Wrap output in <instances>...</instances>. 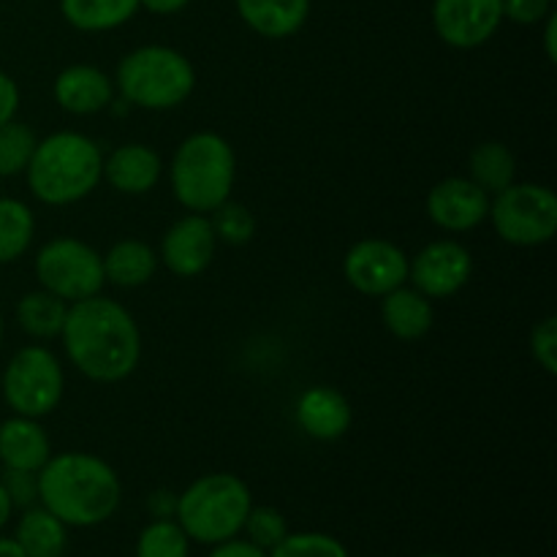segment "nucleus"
Wrapping results in <instances>:
<instances>
[{
    "label": "nucleus",
    "mask_w": 557,
    "mask_h": 557,
    "mask_svg": "<svg viewBox=\"0 0 557 557\" xmlns=\"http://www.w3.org/2000/svg\"><path fill=\"white\" fill-rule=\"evenodd\" d=\"M20 112V87L5 71H0V125L9 123Z\"/></svg>",
    "instance_id": "36"
},
{
    "label": "nucleus",
    "mask_w": 557,
    "mask_h": 557,
    "mask_svg": "<svg viewBox=\"0 0 557 557\" xmlns=\"http://www.w3.org/2000/svg\"><path fill=\"white\" fill-rule=\"evenodd\" d=\"M38 504L69 528H98L123 504L117 471L90 451L52 455L38 471Z\"/></svg>",
    "instance_id": "2"
},
{
    "label": "nucleus",
    "mask_w": 557,
    "mask_h": 557,
    "mask_svg": "<svg viewBox=\"0 0 557 557\" xmlns=\"http://www.w3.org/2000/svg\"><path fill=\"white\" fill-rule=\"evenodd\" d=\"M267 557H351L346 544L330 533L302 531L288 533L277 547H272Z\"/></svg>",
    "instance_id": "30"
},
{
    "label": "nucleus",
    "mask_w": 557,
    "mask_h": 557,
    "mask_svg": "<svg viewBox=\"0 0 557 557\" xmlns=\"http://www.w3.org/2000/svg\"><path fill=\"white\" fill-rule=\"evenodd\" d=\"M3 337H5V324H3V313H0V346H3Z\"/></svg>",
    "instance_id": "42"
},
{
    "label": "nucleus",
    "mask_w": 557,
    "mask_h": 557,
    "mask_svg": "<svg viewBox=\"0 0 557 557\" xmlns=\"http://www.w3.org/2000/svg\"><path fill=\"white\" fill-rule=\"evenodd\" d=\"M36 215L22 199L0 196V264H14L30 250Z\"/></svg>",
    "instance_id": "26"
},
{
    "label": "nucleus",
    "mask_w": 557,
    "mask_h": 557,
    "mask_svg": "<svg viewBox=\"0 0 557 557\" xmlns=\"http://www.w3.org/2000/svg\"><path fill=\"white\" fill-rule=\"evenodd\" d=\"M188 3L190 0H139V9L150 11V14L156 16H172L180 14Z\"/></svg>",
    "instance_id": "38"
},
{
    "label": "nucleus",
    "mask_w": 557,
    "mask_h": 557,
    "mask_svg": "<svg viewBox=\"0 0 557 557\" xmlns=\"http://www.w3.org/2000/svg\"><path fill=\"white\" fill-rule=\"evenodd\" d=\"M65 313H69V302L44 292V288L22 294V299L16 302V324L33 341H54V337H60Z\"/></svg>",
    "instance_id": "25"
},
{
    "label": "nucleus",
    "mask_w": 557,
    "mask_h": 557,
    "mask_svg": "<svg viewBox=\"0 0 557 557\" xmlns=\"http://www.w3.org/2000/svg\"><path fill=\"white\" fill-rule=\"evenodd\" d=\"M0 392H3V403L16 417H49L63 400V364L47 346L20 348L5 364Z\"/></svg>",
    "instance_id": "7"
},
{
    "label": "nucleus",
    "mask_w": 557,
    "mask_h": 557,
    "mask_svg": "<svg viewBox=\"0 0 557 557\" xmlns=\"http://www.w3.org/2000/svg\"><path fill=\"white\" fill-rule=\"evenodd\" d=\"M381 321L397 341H419L433 330V299L419 294L413 286H397L395 292L381 297Z\"/></svg>",
    "instance_id": "20"
},
{
    "label": "nucleus",
    "mask_w": 557,
    "mask_h": 557,
    "mask_svg": "<svg viewBox=\"0 0 557 557\" xmlns=\"http://www.w3.org/2000/svg\"><path fill=\"white\" fill-rule=\"evenodd\" d=\"M101 261L103 277L117 288L145 286L158 272V253L141 239H120L101 256Z\"/></svg>",
    "instance_id": "21"
},
{
    "label": "nucleus",
    "mask_w": 557,
    "mask_h": 557,
    "mask_svg": "<svg viewBox=\"0 0 557 557\" xmlns=\"http://www.w3.org/2000/svg\"><path fill=\"white\" fill-rule=\"evenodd\" d=\"M190 539L185 536L183 528L174 517L169 520H152L150 525L141 528L136 539L134 557H188Z\"/></svg>",
    "instance_id": "27"
},
{
    "label": "nucleus",
    "mask_w": 557,
    "mask_h": 557,
    "mask_svg": "<svg viewBox=\"0 0 557 557\" xmlns=\"http://www.w3.org/2000/svg\"><path fill=\"white\" fill-rule=\"evenodd\" d=\"M498 557H511V555H498Z\"/></svg>",
    "instance_id": "44"
},
{
    "label": "nucleus",
    "mask_w": 557,
    "mask_h": 557,
    "mask_svg": "<svg viewBox=\"0 0 557 557\" xmlns=\"http://www.w3.org/2000/svg\"><path fill=\"white\" fill-rule=\"evenodd\" d=\"M504 3V20L515 25H539L553 14L555 0H500Z\"/></svg>",
    "instance_id": "34"
},
{
    "label": "nucleus",
    "mask_w": 557,
    "mask_h": 557,
    "mask_svg": "<svg viewBox=\"0 0 557 557\" xmlns=\"http://www.w3.org/2000/svg\"><path fill=\"white\" fill-rule=\"evenodd\" d=\"M243 533L248 542H253L256 547L270 553V549L277 547L292 531H288L286 517H283L275 506H250L248 517H245Z\"/></svg>",
    "instance_id": "31"
},
{
    "label": "nucleus",
    "mask_w": 557,
    "mask_h": 557,
    "mask_svg": "<svg viewBox=\"0 0 557 557\" xmlns=\"http://www.w3.org/2000/svg\"><path fill=\"white\" fill-rule=\"evenodd\" d=\"M557 14H553L544 20V52H547V60L549 63H555L557 60Z\"/></svg>",
    "instance_id": "39"
},
{
    "label": "nucleus",
    "mask_w": 557,
    "mask_h": 557,
    "mask_svg": "<svg viewBox=\"0 0 557 557\" xmlns=\"http://www.w3.org/2000/svg\"><path fill=\"white\" fill-rule=\"evenodd\" d=\"M163 161L158 150L141 141L120 145L103 158V180L112 185L117 194L145 196L161 183Z\"/></svg>",
    "instance_id": "17"
},
{
    "label": "nucleus",
    "mask_w": 557,
    "mask_h": 557,
    "mask_svg": "<svg viewBox=\"0 0 557 557\" xmlns=\"http://www.w3.org/2000/svg\"><path fill=\"white\" fill-rule=\"evenodd\" d=\"M207 218H210L218 243H226V245H234V248H239V245H248L256 234L253 212H250L245 205H239V201L226 199Z\"/></svg>",
    "instance_id": "29"
},
{
    "label": "nucleus",
    "mask_w": 557,
    "mask_h": 557,
    "mask_svg": "<svg viewBox=\"0 0 557 557\" xmlns=\"http://www.w3.org/2000/svg\"><path fill=\"white\" fill-rule=\"evenodd\" d=\"M422 557H449V555H441V553H428V555H422Z\"/></svg>",
    "instance_id": "43"
},
{
    "label": "nucleus",
    "mask_w": 557,
    "mask_h": 557,
    "mask_svg": "<svg viewBox=\"0 0 557 557\" xmlns=\"http://www.w3.org/2000/svg\"><path fill=\"white\" fill-rule=\"evenodd\" d=\"M0 557H25L14 536H0Z\"/></svg>",
    "instance_id": "41"
},
{
    "label": "nucleus",
    "mask_w": 557,
    "mask_h": 557,
    "mask_svg": "<svg viewBox=\"0 0 557 557\" xmlns=\"http://www.w3.org/2000/svg\"><path fill=\"white\" fill-rule=\"evenodd\" d=\"M468 180H473L490 196L517 183V158L511 147L493 139L473 147L471 158H468Z\"/></svg>",
    "instance_id": "24"
},
{
    "label": "nucleus",
    "mask_w": 557,
    "mask_h": 557,
    "mask_svg": "<svg viewBox=\"0 0 557 557\" xmlns=\"http://www.w3.org/2000/svg\"><path fill=\"white\" fill-rule=\"evenodd\" d=\"M174 199L188 212L210 215L215 207L232 199L234 180H237V156L234 147L212 131H199L183 139L174 150L169 166Z\"/></svg>",
    "instance_id": "4"
},
{
    "label": "nucleus",
    "mask_w": 557,
    "mask_h": 557,
    "mask_svg": "<svg viewBox=\"0 0 557 557\" xmlns=\"http://www.w3.org/2000/svg\"><path fill=\"white\" fill-rule=\"evenodd\" d=\"M245 25L261 38H292L310 16V0H234Z\"/></svg>",
    "instance_id": "19"
},
{
    "label": "nucleus",
    "mask_w": 557,
    "mask_h": 557,
    "mask_svg": "<svg viewBox=\"0 0 557 557\" xmlns=\"http://www.w3.org/2000/svg\"><path fill=\"white\" fill-rule=\"evenodd\" d=\"M531 354L544 373H557V321L555 315L539 321L531 330Z\"/></svg>",
    "instance_id": "32"
},
{
    "label": "nucleus",
    "mask_w": 557,
    "mask_h": 557,
    "mask_svg": "<svg viewBox=\"0 0 557 557\" xmlns=\"http://www.w3.org/2000/svg\"><path fill=\"white\" fill-rule=\"evenodd\" d=\"M36 141L38 139L30 125L20 123L16 117L0 125V180L25 174L33 150H36Z\"/></svg>",
    "instance_id": "28"
},
{
    "label": "nucleus",
    "mask_w": 557,
    "mask_h": 557,
    "mask_svg": "<svg viewBox=\"0 0 557 557\" xmlns=\"http://www.w3.org/2000/svg\"><path fill=\"white\" fill-rule=\"evenodd\" d=\"M33 270L44 292L54 294L69 305L96 297L107 283L101 253L76 237H58L41 245Z\"/></svg>",
    "instance_id": "9"
},
{
    "label": "nucleus",
    "mask_w": 557,
    "mask_h": 557,
    "mask_svg": "<svg viewBox=\"0 0 557 557\" xmlns=\"http://www.w3.org/2000/svg\"><path fill=\"white\" fill-rule=\"evenodd\" d=\"M14 539L25 557H63L69 549V525H63L52 511L36 504L30 509H22Z\"/></svg>",
    "instance_id": "22"
},
{
    "label": "nucleus",
    "mask_w": 557,
    "mask_h": 557,
    "mask_svg": "<svg viewBox=\"0 0 557 557\" xmlns=\"http://www.w3.org/2000/svg\"><path fill=\"white\" fill-rule=\"evenodd\" d=\"M343 277L364 297H384L408 281V256L389 239H359L343 259Z\"/></svg>",
    "instance_id": "10"
},
{
    "label": "nucleus",
    "mask_w": 557,
    "mask_h": 557,
    "mask_svg": "<svg viewBox=\"0 0 557 557\" xmlns=\"http://www.w3.org/2000/svg\"><path fill=\"white\" fill-rule=\"evenodd\" d=\"M11 515H14V506H11L9 495H5L3 484H0V533H3V528L11 522Z\"/></svg>",
    "instance_id": "40"
},
{
    "label": "nucleus",
    "mask_w": 557,
    "mask_h": 557,
    "mask_svg": "<svg viewBox=\"0 0 557 557\" xmlns=\"http://www.w3.org/2000/svg\"><path fill=\"white\" fill-rule=\"evenodd\" d=\"M294 417L305 435L313 441H337L351 430L354 411L346 395L332 386H308L297 397Z\"/></svg>",
    "instance_id": "16"
},
{
    "label": "nucleus",
    "mask_w": 557,
    "mask_h": 557,
    "mask_svg": "<svg viewBox=\"0 0 557 557\" xmlns=\"http://www.w3.org/2000/svg\"><path fill=\"white\" fill-rule=\"evenodd\" d=\"M207 557H267V553L261 547H256L253 542H248V539L234 536L221 544H212Z\"/></svg>",
    "instance_id": "35"
},
{
    "label": "nucleus",
    "mask_w": 557,
    "mask_h": 557,
    "mask_svg": "<svg viewBox=\"0 0 557 557\" xmlns=\"http://www.w3.org/2000/svg\"><path fill=\"white\" fill-rule=\"evenodd\" d=\"M147 511L152 515V520H169L177 511V495L169 493V490H156L147 498Z\"/></svg>",
    "instance_id": "37"
},
{
    "label": "nucleus",
    "mask_w": 557,
    "mask_h": 557,
    "mask_svg": "<svg viewBox=\"0 0 557 557\" xmlns=\"http://www.w3.org/2000/svg\"><path fill=\"white\" fill-rule=\"evenodd\" d=\"M114 87L128 107L166 112L194 96L196 69L180 49L147 44L120 60Z\"/></svg>",
    "instance_id": "5"
},
{
    "label": "nucleus",
    "mask_w": 557,
    "mask_h": 557,
    "mask_svg": "<svg viewBox=\"0 0 557 557\" xmlns=\"http://www.w3.org/2000/svg\"><path fill=\"white\" fill-rule=\"evenodd\" d=\"M139 11V0H60V14L82 33L117 30Z\"/></svg>",
    "instance_id": "23"
},
{
    "label": "nucleus",
    "mask_w": 557,
    "mask_h": 557,
    "mask_svg": "<svg viewBox=\"0 0 557 557\" xmlns=\"http://www.w3.org/2000/svg\"><path fill=\"white\" fill-rule=\"evenodd\" d=\"M495 234L517 248L547 245L557 232V196L539 183H511L490 199Z\"/></svg>",
    "instance_id": "8"
},
{
    "label": "nucleus",
    "mask_w": 557,
    "mask_h": 557,
    "mask_svg": "<svg viewBox=\"0 0 557 557\" xmlns=\"http://www.w3.org/2000/svg\"><path fill=\"white\" fill-rule=\"evenodd\" d=\"M0 484H3L5 495H9L14 509H30V506L38 504V473L3 468Z\"/></svg>",
    "instance_id": "33"
},
{
    "label": "nucleus",
    "mask_w": 557,
    "mask_h": 557,
    "mask_svg": "<svg viewBox=\"0 0 557 557\" xmlns=\"http://www.w3.org/2000/svg\"><path fill=\"white\" fill-rule=\"evenodd\" d=\"M253 506L250 487L234 473H207L177 495L174 520L196 544H221L243 533Z\"/></svg>",
    "instance_id": "6"
},
{
    "label": "nucleus",
    "mask_w": 557,
    "mask_h": 557,
    "mask_svg": "<svg viewBox=\"0 0 557 557\" xmlns=\"http://www.w3.org/2000/svg\"><path fill=\"white\" fill-rule=\"evenodd\" d=\"M30 194L41 205L69 207L87 199L103 180L101 147L79 131H58L36 141L25 169Z\"/></svg>",
    "instance_id": "3"
},
{
    "label": "nucleus",
    "mask_w": 557,
    "mask_h": 557,
    "mask_svg": "<svg viewBox=\"0 0 557 557\" xmlns=\"http://www.w3.org/2000/svg\"><path fill=\"white\" fill-rule=\"evenodd\" d=\"M63 348L69 362L96 384H120L141 359V332L134 315L103 294L69 305Z\"/></svg>",
    "instance_id": "1"
},
{
    "label": "nucleus",
    "mask_w": 557,
    "mask_h": 557,
    "mask_svg": "<svg viewBox=\"0 0 557 557\" xmlns=\"http://www.w3.org/2000/svg\"><path fill=\"white\" fill-rule=\"evenodd\" d=\"M490 199L493 196L484 194L473 180L446 177L430 188L424 207L435 226L449 234H462L487 221Z\"/></svg>",
    "instance_id": "14"
},
{
    "label": "nucleus",
    "mask_w": 557,
    "mask_h": 557,
    "mask_svg": "<svg viewBox=\"0 0 557 557\" xmlns=\"http://www.w3.org/2000/svg\"><path fill=\"white\" fill-rule=\"evenodd\" d=\"M52 457V444L41 419L9 417L0 422V466L38 473Z\"/></svg>",
    "instance_id": "18"
},
{
    "label": "nucleus",
    "mask_w": 557,
    "mask_h": 557,
    "mask_svg": "<svg viewBox=\"0 0 557 557\" xmlns=\"http://www.w3.org/2000/svg\"><path fill=\"white\" fill-rule=\"evenodd\" d=\"M218 250V237L207 215L188 212L169 226L163 234L158 261L177 277H199L212 264Z\"/></svg>",
    "instance_id": "13"
},
{
    "label": "nucleus",
    "mask_w": 557,
    "mask_h": 557,
    "mask_svg": "<svg viewBox=\"0 0 557 557\" xmlns=\"http://www.w3.org/2000/svg\"><path fill=\"white\" fill-rule=\"evenodd\" d=\"M473 275L471 250L457 239H435L408 259V281L428 299H449Z\"/></svg>",
    "instance_id": "11"
},
{
    "label": "nucleus",
    "mask_w": 557,
    "mask_h": 557,
    "mask_svg": "<svg viewBox=\"0 0 557 557\" xmlns=\"http://www.w3.org/2000/svg\"><path fill=\"white\" fill-rule=\"evenodd\" d=\"M52 96L63 112L90 117L112 107L114 82L96 65L76 63L60 71L52 85Z\"/></svg>",
    "instance_id": "15"
},
{
    "label": "nucleus",
    "mask_w": 557,
    "mask_h": 557,
    "mask_svg": "<svg viewBox=\"0 0 557 557\" xmlns=\"http://www.w3.org/2000/svg\"><path fill=\"white\" fill-rule=\"evenodd\" d=\"M504 22L500 0H433V27L451 49L484 47Z\"/></svg>",
    "instance_id": "12"
}]
</instances>
